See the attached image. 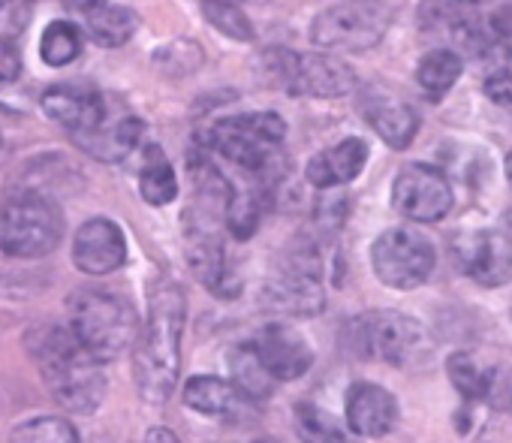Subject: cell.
Masks as SVG:
<instances>
[{
	"instance_id": "33",
	"label": "cell",
	"mask_w": 512,
	"mask_h": 443,
	"mask_svg": "<svg viewBox=\"0 0 512 443\" xmlns=\"http://www.w3.org/2000/svg\"><path fill=\"white\" fill-rule=\"evenodd\" d=\"M22 76V58L16 43H0V85L19 82Z\"/></svg>"
},
{
	"instance_id": "3",
	"label": "cell",
	"mask_w": 512,
	"mask_h": 443,
	"mask_svg": "<svg viewBox=\"0 0 512 443\" xmlns=\"http://www.w3.org/2000/svg\"><path fill=\"white\" fill-rule=\"evenodd\" d=\"M64 239V211L40 190H13L0 196V257L37 260Z\"/></svg>"
},
{
	"instance_id": "30",
	"label": "cell",
	"mask_w": 512,
	"mask_h": 443,
	"mask_svg": "<svg viewBox=\"0 0 512 443\" xmlns=\"http://www.w3.org/2000/svg\"><path fill=\"white\" fill-rule=\"evenodd\" d=\"M31 13V0H0V43H19V37L31 25Z\"/></svg>"
},
{
	"instance_id": "9",
	"label": "cell",
	"mask_w": 512,
	"mask_h": 443,
	"mask_svg": "<svg viewBox=\"0 0 512 443\" xmlns=\"http://www.w3.org/2000/svg\"><path fill=\"white\" fill-rule=\"evenodd\" d=\"M269 79L293 97H344L356 88V73L332 55L269 52Z\"/></svg>"
},
{
	"instance_id": "6",
	"label": "cell",
	"mask_w": 512,
	"mask_h": 443,
	"mask_svg": "<svg viewBox=\"0 0 512 443\" xmlns=\"http://www.w3.org/2000/svg\"><path fill=\"white\" fill-rule=\"evenodd\" d=\"M392 13L389 0H341L314 19L311 40L326 52H365L386 37Z\"/></svg>"
},
{
	"instance_id": "17",
	"label": "cell",
	"mask_w": 512,
	"mask_h": 443,
	"mask_svg": "<svg viewBox=\"0 0 512 443\" xmlns=\"http://www.w3.org/2000/svg\"><path fill=\"white\" fill-rule=\"evenodd\" d=\"M359 109H362V118L374 127V133L395 151H404L419 133L416 109L404 97L386 88H368L359 97Z\"/></svg>"
},
{
	"instance_id": "15",
	"label": "cell",
	"mask_w": 512,
	"mask_h": 443,
	"mask_svg": "<svg viewBox=\"0 0 512 443\" xmlns=\"http://www.w3.org/2000/svg\"><path fill=\"white\" fill-rule=\"evenodd\" d=\"M127 260V242L118 224L106 217H94L88 224L79 227L73 239V263L85 275H112L124 266Z\"/></svg>"
},
{
	"instance_id": "29",
	"label": "cell",
	"mask_w": 512,
	"mask_h": 443,
	"mask_svg": "<svg viewBox=\"0 0 512 443\" xmlns=\"http://www.w3.org/2000/svg\"><path fill=\"white\" fill-rule=\"evenodd\" d=\"M13 440H25V443H76L79 431L61 416H40V419H31V422L19 425L13 431Z\"/></svg>"
},
{
	"instance_id": "13",
	"label": "cell",
	"mask_w": 512,
	"mask_h": 443,
	"mask_svg": "<svg viewBox=\"0 0 512 443\" xmlns=\"http://www.w3.org/2000/svg\"><path fill=\"white\" fill-rule=\"evenodd\" d=\"M458 269L482 287H500L512 278V245L494 230H473L452 242Z\"/></svg>"
},
{
	"instance_id": "22",
	"label": "cell",
	"mask_w": 512,
	"mask_h": 443,
	"mask_svg": "<svg viewBox=\"0 0 512 443\" xmlns=\"http://www.w3.org/2000/svg\"><path fill=\"white\" fill-rule=\"evenodd\" d=\"M184 401L196 413L217 416V419H232L244 410V404H250V398L235 383L211 377V374L190 377L184 386Z\"/></svg>"
},
{
	"instance_id": "11",
	"label": "cell",
	"mask_w": 512,
	"mask_h": 443,
	"mask_svg": "<svg viewBox=\"0 0 512 443\" xmlns=\"http://www.w3.org/2000/svg\"><path fill=\"white\" fill-rule=\"evenodd\" d=\"M452 184L449 178L428 163H410L398 172L392 184V208L416 224H437L452 208Z\"/></svg>"
},
{
	"instance_id": "19",
	"label": "cell",
	"mask_w": 512,
	"mask_h": 443,
	"mask_svg": "<svg viewBox=\"0 0 512 443\" xmlns=\"http://www.w3.org/2000/svg\"><path fill=\"white\" fill-rule=\"evenodd\" d=\"M347 425L359 437H383L398 425V401L377 383H353L347 392Z\"/></svg>"
},
{
	"instance_id": "36",
	"label": "cell",
	"mask_w": 512,
	"mask_h": 443,
	"mask_svg": "<svg viewBox=\"0 0 512 443\" xmlns=\"http://www.w3.org/2000/svg\"><path fill=\"white\" fill-rule=\"evenodd\" d=\"M476 4H488V0H476Z\"/></svg>"
},
{
	"instance_id": "26",
	"label": "cell",
	"mask_w": 512,
	"mask_h": 443,
	"mask_svg": "<svg viewBox=\"0 0 512 443\" xmlns=\"http://www.w3.org/2000/svg\"><path fill=\"white\" fill-rule=\"evenodd\" d=\"M229 365H232L235 386H238L250 401H263V398L272 392L275 377L269 374V368L263 365V359H260V353H256L253 344L235 347L232 356H229Z\"/></svg>"
},
{
	"instance_id": "21",
	"label": "cell",
	"mask_w": 512,
	"mask_h": 443,
	"mask_svg": "<svg viewBox=\"0 0 512 443\" xmlns=\"http://www.w3.org/2000/svg\"><path fill=\"white\" fill-rule=\"evenodd\" d=\"M79 13H82V25L88 37L103 49H118L130 43V37L139 28V16L130 7L109 4V0H85Z\"/></svg>"
},
{
	"instance_id": "16",
	"label": "cell",
	"mask_w": 512,
	"mask_h": 443,
	"mask_svg": "<svg viewBox=\"0 0 512 443\" xmlns=\"http://www.w3.org/2000/svg\"><path fill=\"white\" fill-rule=\"evenodd\" d=\"M253 347H256V353H260L263 365L269 368V374L278 383L299 380L314 365L311 344L305 341L302 332H296L287 323H269V326H263L260 338L253 341Z\"/></svg>"
},
{
	"instance_id": "25",
	"label": "cell",
	"mask_w": 512,
	"mask_h": 443,
	"mask_svg": "<svg viewBox=\"0 0 512 443\" xmlns=\"http://www.w3.org/2000/svg\"><path fill=\"white\" fill-rule=\"evenodd\" d=\"M263 190L260 187H229L226 199V230L235 239H250L263 220Z\"/></svg>"
},
{
	"instance_id": "34",
	"label": "cell",
	"mask_w": 512,
	"mask_h": 443,
	"mask_svg": "<svg viewBox=\"0 0 512 443\" xmlns=\"http://www.w3.org/2000/svg\"><path fill=\"white\" fill-rule=\"evenodd\" d=\"M148 440H175V434H169V431H148Z\"/></svg>"
},
{
	"instance_id": "12",
	"label": "cell",
	"mask_w": 512,
	"mask_h": 443,
	"mask_svg": "<svg viewBox=\"0 0 512 443\" xmlns=\"http://www.w3.org/2000/svg\"><path fill=\"white\" fill-rule=\"evenodd\" d=\"M452 386L467 401H482L494 407H512V365L476 356L470 350H458L446 362Z\"/></svg>"
},
{
	"instance_id": "8",
	"label": "cell",
	"mask_w": 512,
	"mask_h": 443,
	"mask_svg": "<svg viewBox=\"0 0 512 443\" xmlns=\"http://www.w3.org/2000/svg\"><path fill=\"white\" fill-rule=\"evenodd\" d=\"M263 299L266 308L290 317H314L323 311V284H320V242L299 239L290 254L278 263V272L266 281Z\"/></svg>"
},
{
	"instance_id": "23",
	"label": "cell",
	"mask_w": 512,
	"mask_h": 443,
	"mask_svg": "<svg viewBox=\"0 0 512 443\" xmlns=\"http://www.w3.org/2000/svg\"><path fill=\"white\" fill-rule=\"evenodd\" d=\"M461 70H464V61L458 52L452 49H434L428 52L419 67H416V82L419 88L431 97V100H440L452 91V85L461 79Z\"/></svg>"
},
{
	"instance_id": "7",
	"label": "cell",
	"mask_w": 512,
	"mask_h": 443,
	"mask_svg": "<svg viewBox=\"0 0 512 443\" xmlns=\"http://www.w3.org/2000/svg\"><path fill=\"white\" fill-rule=\"evenodd\" d=\"M350 344L362 359H377L398 368L416 365L428 350L422 323L398 311H371L356 317L350 323Z\"/></svg>"
},
{
	"instance_id": "5",
	"label": "cell",
	"mask_w": 512,
	"mask_h": 443,
	"mask_svg": "<svg viewBox=\"0 0 512 443\" xmlns=\"http://www.w3.org/2000/svg\"><path fill=\"white\" fill-rule=\"evenodd\" d=\"M284 136L287 124L278 112H247L211 124V130L205 133V145L223 160L266 181V175H272V166L278 163Z\"/></svg>"
},
{
	"instance_id": "20",
	"label": "cell",
	"mask_w": 512,
	"mask_h": 443,
	"mask_svg": "<svg viewBox=\"0 0 512 443\" xmlns=\"http://www.w3.org/2000/svg\"><path fill=\"white\" fill-rule=\"evenodd\" d=\"M365 160H368V145L365 139L353 136V139H344L320 154H314L308 160V181L320 190H329V187H341V184H350L353 178H359V172L365 169Z\"/></svg>"
},
{
	"instance_id": "27",
	"label": "cell",
	"mask_w": 512,
	"mask_h": 443,
	"mask_svg": "<svg viewBox=\"0 0 512 443\" xmlns=\"http://www.w3.org/2000/svg\"><path fill=\"white\" fill-rule=\"evenodd\" d=\"M82 55V31L73 22H52L40 40V58L49 67H67Z\"/></svg>"
},
{
	"instance_id": "32",
	"label": "cell",
	"mask_w": 512,
	"mask_h": 443,
	"mask_svg": "<svg viewBox=\"0 0 512 443\" xmlns=\"http://www.w3.org/2000/svg\"><path fill=\"white\" fill-rule=\"evenodd\" d=\"M299 428H302L305 437H314V440H338L341 437V431L335 428V422L323 410H317L311 404H302L299 407Z\"/></svg>"
},
{
	"instance_id": "10",
	"label": "cell",
	"mask_w": 512,
	"mask_h": 443,
	"mask_svg": "<svg viewBox=\"0 0 512 443\" xmlns=\"http://www.w3.org/2000/svg\"><path fill=\"white\" fill-rule=\"evenodd\" d=\"M371 263L386 287L413 290L422 281H428V275L434 272L437 251L422 233L407 227H392L377 236L371 248Z\"/></svg>"
},
{
	"instance_id": "4",
	"label": "cell",
	"mask_w": 512,
	"mask_h": 443,
	"mask_svg": "<svg viewBox=\"0 0 512 443\" xmlns=\"http://www.w3.org/2000/svg\"><path fill=\"white\" fill-rule=\"evenodd\" d=\"M67 326L100 359L124 356L139 338V317L124 296L106 290H79L67 302Z\"/></svg>"
},
{
	"instance_id": "28",
	"label": "cell",
	"mask_w": 512,
	"mask_h": 443,
	"mask_svg": "<svg viewBox=\"0 0 512 443\" xmlns=\"http://www.w3.org/2000/svg\"><path fill=\"white\" fill-rule=\"evenodd\" d=\"M202 16L208 19V25L214 31H220L223 37H229L235 43H253L256 40L250 19L244 16V10L235 4V0H202Z\"/></svg>"
},
{
	"instance_id": "24",
	"label": "cell",
	"mask_w": 512,
	"mask_h": 443,
	"mask_svg": "<svg viewBox=\"0 0 512 443\" xmlns=\"http://www.w3.org/2000/svg\"><path fill=\"white\" fill-rule=\"evenodd\" d=\"M139 193L151 205H169L178 196L175 169L157 145L145 151V163L139 169Z\"/></svg>"
},
{
	"instance_id": "14",
	"label": "cell",
	"mask_w": 512,
	"mask_h": 443,
	"mask_svg": "<svg viewBox=\"0 0 512 443\" xmlns=\"http://www.w3.org/2000/svg\"><path fill=\"white\" fill-rule=\"evenodd\" d=\"M142 130H145L142 121L127 106H121L118 100L109 97L106 112L85 133L73 136V142L85 154H91V157H97L103 163H121L139 145Z\"/></svg>"
},
{
	"instance_id": "2",
	"label": "cell",
	"mask_w": 512,
	"mask_h": 443,
	"mask_svg": "<svg viewBox=\"0 0 512 443\" xmlns=\"http://www.w3.org/2000/svg\"><path fill=\"white\" fill-rule=\"evenodd\" d=\"M52 398L70 413H94L106 398L103 362L76 338L70 326L43 323L25 338Z\"/></svg>"
},
{
	"instance_id": "1",
	"label": "cell",
	"mask_w": 512,
	"mask_h": 443,
	"mask_svg": "<svg viewBox=\"0 0 512 443\" xmlns=\"http://www.w3.org/2000/svg\"><path fill=\"white\" fill-rule=\"evenodd\" d=\"M187 320L184 290L160 278L148 293V317L136 338L133 353V380L148 404H163L175 392L181 377V338Z\"/></svg>"
},
{
	"instance_id": "35",
	"label": "cell",
	"mask_w": 512,
	"mask_h": 443,
	"mask_svg": "<svg viewBox=\"0 0 512 443\" xmlns=\"http://www.w3.org/2000/svg\"><path fill=\"white\" fill-rule=\"evenodd\" d=\"M506 181L512 184V151H509V157H506Z\"/></svg>"
},
{
	"instance_id": "18",
	"label": "cell",
	"mask_w": 512,
	"mask_h": 443,
	"mask_svg": "<svg viewBox=\"0 0 512 443\" xmlns=\"http://www.w3.org/2000/svg\"><path fill=\"white\" fill-rule=\"evenodd\" d=\"M40 106L73 139L85 133L103 115V109L109 106V97L91 85H52L49 91H43Z\"/></svg>"
},
{
	"instance_id": "31",
	"label": "cell",
	"mask_w": 512,
	"mask_h": 443,
	"mask_svg": "<svg viewBox=\"0 0 512 443\" xmlns=\"http://www.w3.org/2000/svg\"><path fill=\"white\" fill-rule=\"evenodd\" d=\"M485 94L497 106H503V109L512 112V55L491 61L488 76H485Z\"/></svg>"
}]
</instances>
